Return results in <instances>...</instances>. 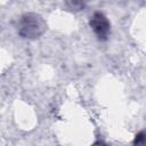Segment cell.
<instances>
[{
    "label": "cell",
    "instance_id": "6da1fadb",
    "mask_svg": "<svg viewBox=\"0 0 146 146\" xmlns=\"http://www.w3.org/2000/svg\"><path fill=\"white\" fill-rule=\"evenodd\" d=\"M47 30L46 21L35 13H26L21 16L17 24V32L24 39H38Z\"/></svg>",
    "mask_w": 146,
    "mask_h": 146
},
{
    "label": "cell",
    "instance_id": "7a4b0ae2",
    "mask_svg": "<svg viewBox=\"0 0 146 146\" xmlns=\"http://www.w3.org/2000/svg\"><path fill=\"white\" fill-rule=\"evenodd\" d=\"M89 25L98 40L106 41L108 39V35L111 33V23L103 13H94L92 16H90Z\"/></svg>",
    "mask_w": 146,
    "mask_h": 146
},
{
    "label": "cell",
    "instance_id": "3957f363",
    "mask_svg": "<svg viewBox=\"0 0 146 146\" xmlns=\"http://www.w3.org/2000/svg\"><path fill=\"white\" fill-rule=\"evenodd\" d=\"M64 5L68 11L79 13L84 9V0H64Z\"/></svg>",
    "mask_w": 146,
    "mask_h": 146
},
{
    "label": "cell",
    "instance_id": "277c9868",
    "mask_svg": "<svg viewBox=\"0 0 146 146\" xmlns=\"http://www.w3.org/2000/svg\"><path fill=\"white\" fill-rule=\"evenodd\" d=\"M133 145H146V130L140 131L133 139Z\"/></svg>",
    "mask_w": 146,
    "mask_h": 146
}]
</instances>
